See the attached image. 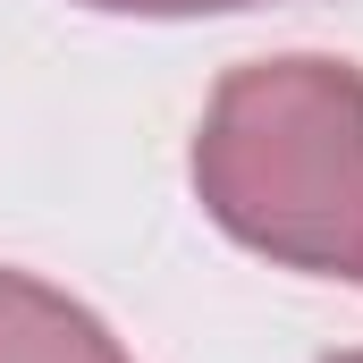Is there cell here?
Segmentation results:
<instances>
[{"mask_svg":"<svg viewBox=\"0 0 363 363\" xmlns=\"http://www.w3.org/2000/svg\"><path fill=\"white\" fill-rule=\"evenodd\" d=\"M203 186L254 245L363 279V85L321 60L237 77L203 135Z\"/></svg>","mask_w":363,"mask_h":363,"instance_id":"1","label":"cell"},{"mask_svg":"<svg viewBox=\"0 0 363 363\" xmlns=\"http://www.w3.org/2000/svg\"><path fill=\"white\" fill-rule=\"evenodd\" d=\"M0 363H118V355L60 296H43L26 279H0Z\"/></svg>","mask_w":363,"mask_h":363,"instance_id":"2","label":"cell"},{"mask_svg":"<svg viewBox=\"0 0 363 363\" xmlns=\"http://www.w3.org/2000/svg\"><path fill=\"white\" fill-rule=\"evenodd\" d=\"M118 9H220V0H118Z\"/></svg>","mask_w":363,"mask_h":363,"instance_id":"3","label":"cell"}]
</instances>
